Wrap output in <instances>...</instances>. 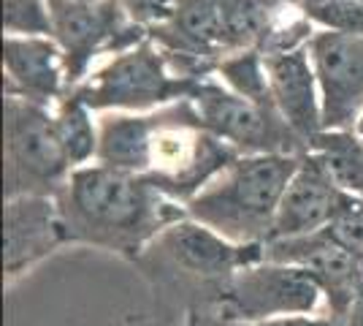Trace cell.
<instances>
[{"instance_id":"cell-1","label":"cell","mask_w":363,"mask_h":326,"mask_svg":"<svg viewBox=\"0 0 363 326\" xmlns=\"http://www.w3.org/2000/svg\"><path fill=\"white\" fill-rule=\"evenodd\" d=\"M68 245L114 253L136 264L152 242L187 215L150 177L90 163L71 171L57 193Z\"/></svg>"},{"instance_id":"cell-2","label":"cell","mask_w":363,"mask_h":326,"mask_svg":"<svg viewBox=\"0 0 363 326\" xmlns=\"http://www.w3.org/2000/svg\"><path fill=\"white\" fill-rule=\"evenodd\" d=\"M263 259L260 245H236L184 215L168 226L150 248L141 253L136 266L152 283L155 296L177 308L179 315L214 310L230 278Z\"/></svg>"},{"instance_id":"cell-3","label":"cell","mask_w":363,"mask_h":326,"mask_svg":"<svg viewBox=\"0 0 363 326\" xmlns=\"http://www.w3.org/2000/svg\"><path fill=\"white\" fill-rule=\"evenodd\" d=\"M301 156H239L184 210L228 242L263 248L272 239L279 204Z\"/></svg>"},{"instance_id":"cell-4","label":"cell","mask_w":363,"mask_h":326,"mask_svg":"<svg viewBox=\"0 0 363 326\" xmlns=\"http://www.w3.org/2000/svg\"><path fill=\"white\" fill-rule=\"evenodd\" d=\"M198 82L201 79L179 77L171 68L166 52L152 38H147L136 47L111 55L68 93L82 98L95 114H106V112L147 114L187 101L196 93Z\"/></svg>"},{"instance_id":"cell-5","label":"cell","mask_w":363,"mask_h":326,"mask_svg":"<svg viewBox=\"0 0 363 326\" xmlns=\"http://www.w3.org/2000/svg\"><path fill=\"white\" fill-rule=\"evenodd\" d=\"M236 158L239 153L230 144L201 125L190 98L155 112L147 177L182 207L193 202Z\"/></svg>"},{"instance_id":"cell-6","label":"cell","mask_w":363,"mask_h":326,"mask_svg":"<svg viewBox=\"0 0 363 326\" xmlns=\"http://www.w3.org/2000/svg\"><path fill=\"white\" fill-rule=\"evenodd\" d=\"M6 199L55 196L71 177V163L55 134V112L25 98L3 95Z\"/></svg>"},{"instance_id":"cell-7","label":"cell","mask_w":363,"mask_h":326,"mask_svg":"<svg viewBox=\"0 0 363 326\" xmlns=\"http://www.w3.org/2000/svg\"><path fill=\"white\" fill-rule=\"evenodd\" d=\"M230 321H277V318H309L328 315L320 283L303 266L279 264L260 259L239 269L214 310Z\"/></svg>"},{"instance_id":"cell-8","label":"cell","mask_w":363,"mask_h":326,"mask_svg":"<svg viewBox=\"0 0 363 326\" xmlns=\"http://www.w3.org/2000/svg\"><path fill=\"white\" fill-rule=\"evenodd\" d=\"M52 3V38L57 41L65 60L68 90H74L92 71V63L104 55H117L150 38L144 25L133 22L117 0L76 3V0H49Z\"/></svg>"},{"instance_id":"cell-9","label":"cell","mask_w":363,"mask_h":326,"mask_svg":"<svg viewBox=\"0 0 363 326\" xmlns=\"http://www.w3.org/2000/svg\"><path fill=\"white\" fill-rule=\"evenodd\" d=\"M190 104L196 109L201 125L217 139L230 144L239 156L306 153V144L290 131V125L277 114V109L257 107L228 90L214 77L198 82L196 93L190 95Z\"/></svg>"},{"instance_id":"cell-10","label":"cell","mask_w":363,"mask_h":326,"mask_svg":"<svg viewBox=\"0 0 363 326\" xmlns=\"http://www.w3.org/2000/svg\"><path fill=\"white\" fill-rule=\"evenodd\" d=\"M309 55L323 95V131H352L363 114V33L318 31Z\"/></svg>"},{"instance_id":"cell-11","label":"cell","mask_w":363,"mask_h":326,"mask_svg":"<svg viewBox=\"0 0 363 326\" xmlns=\"http://www.w3.org/2000/svg\"><path fill=\"white\" fill-rule=\"evenodd\" d=\"M263 259L296 264L312 272L325 294V313L333 321H345L363 280V261L336 242L328 229L293 239H272L263 245Z\"/></svg>"},{"instance_id":"cell-12","label":"cell","mask_w":363,"mask_h":326,"mask_svg":"<svg viewBox=\"0 0 363 326\" xmlns=\"http://www.w3.org/2000/svg\"><path fill=\"white\" fill-rule=\"evenodd\" d=\"M68 245L60 207L55 196H14L3 212V259L6 286L28 278L52 253Z\"/></svg>"},{"instance_id":"cell-13","label":"cell","mask_w":363,"mask_h":326,"mask_svg":"<svg viewBox=\"0 0 363 326\" xmlns=\"http://www.w3.org/2000/svg\"><path fill=\"white\" fill-rule=\"evenodd\" d=\"M263 58L274 109L309 150L312 139L323 134V95L309 47L263 52Z\"/></svg>"},{"instance_id":"cell-14","label":"cell","mask_w":363,"mask_h":326,"mask_svg":"<svg viewBox=\"0 0 363 326\" xmlns=\"http://www.w3.org/2000/svg\"><path fill=\"white\" fill-rule=\"evenodd\" d=\"M347 193L336 185L331 171L315 153H303L298 169L282 196L272 239H293L328 229ZM269 239V242H272Z\"/></svg>"},{"instance_id":"cell-15","label":"cell","mask_w":363,"mask_h":326,"mask_svg":"<svg viewBox=\"0 0 363 326\" xmlns=\"http://www.w3.org/2000/svg\"><path fill=\"white\" fill-rule=\"evenodd\" d=\"M68 93L65 60L55 38L3 36V95L52 109Z\"/></svg>"},{"instance_id":"cell-16","label":"cell","mask_w":363,"mask_h":326,"mask_svg":"<svg viewBox=\"0 0 363 326\" xmlns=\"http://www.w3.org/2000/svg\"><path fill=\"white\" fill-rule=\"evenodd\" d=\"M155 112H106L98 117V156L95 163L128 174H150Z\"/></svg>"},{"instance_id":"cell-17","label":"cell","mask_w":363,"mask_h":326,"mask_svg":"<svg viewBox=\"0 0 363 326\" xmlns=\"http://www.w3.org/2000/svg\"><path fill=\"white\" fill-rule=\"evenodd\" d=\"M55 134H57V141L71 169L95 163L98 120H95V112L74 93H65V98L55 109Z\"/></svg>"},{"instance_id":"cell-18","label":"cell","mask_w":363,"mask_h":326,"mask_svg":"<svg viewBox=\"0 0 363 326\" xmlns=\"http://www.w3.org/2000/svg\"><path fill=\"white\" fill-rule=\"evenodd\" d=\"M309 153L325 163L345 193L363 202V139L355 131H323L312 139Z\"/></svg>"},{"instance_id":"cell-19","label":"cell","mask_w":363,"mask_h":326,"mask_svg":"<svg viewBox=\"0 0 363 326\" xmlns=\"http://www.w3.org/2000/svg\"><path fill=\"white\" fill-rule=\"evenodd\" d=\"M214 77H220V82L236 95H242V98L252 101L257 107L274 109L269 74H266V58H263L260 49H247V52L225 58L217 65Z\"/></svg>"},{"instance_id":"cell-20","label":"cell","mask_w":363,"mask_h":326,"mask_svg":"<svg viewBox=\"0 0 363 326\" xmlns=\"http://www.w3.org/2000/svg\"><path fill=\"white\" fill-rule=\"evenodd\" d=\"M318 31L363 33V0H285Z\"/></svg>"},{"instance_id":"cell-21","label":"cell","mask_w":363,"mask_h":326,"mask_svg":"<svg viewBox=\"0 0 363 326\" xmlns=\"http://www.w3.org/2000/svg\"><path fill=\"white\" fill-rule=\"evenodd\" d=\"M3 36L52 38V3L49 0H3Z\"/></svg>"},{"instance_id":"cell-22","label":"cell","mask_w":363,"mask_h":326,"mask_svg":"<svg viewBox=\"0 0 363 326\" xmlns=\"http://www.w3.org/2000/svg\"><path fill=\"white\" fill-rule=\"evenodd\" d=\"M179 326H342L328 315H309V318H277V321H230L217 313L201 310L182 318Z\"/></svg>"},{"instance_id":"cell-23","label":"cell","mask_w":363,"mask_h":326,"mask_svg":"<svg viewBox=\"0 0 363 326\" xmlns=\"http://www.w3.org/2000/svg\"><path fill=\"white\" fill-rule=\"evenodd\" d=\"M117 3L128 11V16L133 22L144 25L147 31H150L152 25L163 22L168 11H171V0H117Z\"/></svg>"},{"instance_id":"cell-24","label":"cell","mask_w":363,"mask_h":326,"mask_svg":"<svg viewBox=\"0 0 363 326\" xmlns=\"http://www.w3.org/2000/svg\"><path fill=\"white\" fill-rule=\"evenodd\" d=\"M342 326H363V280L358 294H355V302H352V308H350L347 318L342 321Z\"/></svg>"},{"instance_id":"cell-25","label":"cell","mask_w":363,"mask_h":326,"mask_svg":"<svg viewBox=\"0 0 363 326\" xmlns=\"http://www.w3.org/2000/svg\"><path fill=\"white\" fill-rule=\"evenodd\" d=\"M76 3H98V0H76Z\"/></svg>"},{"instance_id":"cell-26","label":"cell","mask_w":363,"mask_h":326,"mask_svg":"<svg viewBox=\"0 0 363 326\" xmlns=\"http://www.w3.org/2000/svg\"><path fill=\"white\" fill-rule=\"evenodd\" d=\"M282 3H285V0H282Z\"/></svg>"}]
</instances>
